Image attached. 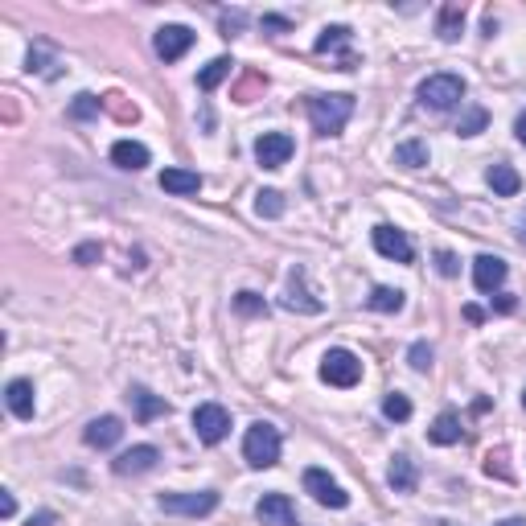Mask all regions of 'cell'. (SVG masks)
I'll return each instance as SVG.
<instances>
[{
  "label": "cell",
  "instance_id": "1",
  "mask_svg": "<svg viewBox=\"0 0 526 526\" xmlns=\"http://www.w3.org/2000/svg\"><path fill=\"white\" fill-rule=\"evenodd\" d=\"M353 115V95H309V120L317 136H337Z\"/></svg>",
  "mask_w": 526,
  "mask_h": 526
},
{
  "label": "cell",
  "instance_id": "8",
  "mask_svg": "<svg viewBox=\"0 0 526 526\" xmlns=\"http://www.w3.org/2000/svg\"><path fill=\"white\" fill-rule=\"evenodd\" d=\"M304 493H312V501H321V506H329V510L350 506V493H345L325 468H309V473H304Z\"/></svg>",
  "mask_w": 526,
  "mask_h": 526
},
{
  "label": "cell",
  "instance_id": "7",
  "mask_svg": "<svg viewBox=\"0 0 526 526\" xmlns=\"http://www.w3.org/2000/svg\"><path fill=\"white\" fill-rule=\"evenodd\" d=\"M296 144L288 132H263L259 140H255V161L263 164V169H284L288 161H292Z\"/></svg>",
  "mask_w": 526,
  "mask_h": 526
},
{
  "label": "cell",
  "instance_id": "40",
  "mask_svg": "<svg viewBox=\"0 0 526 526\" xmlns=\"http://www.w3.org/2000/svg\"><path fill=\"white\" fill-rule=\"evenodd\" d=\"M54 522H58V514H54V510H41V514H33L25 526H54Z\"/></svg>",
  "mask_w": 526,
  "mask_h": 526
},
{
  "label": "cell",
  "instance_id": "27",
  "mask_svg": "<svg viewBox=\"0 0 526 526\" xmlns=\"http://www.w3.org/2000/svg\"><path fill=\"white\" fill-rule=\"evenodd\" d=\"M366 304H370V309H374V312H399V309H403V292H399V288H386V284H378L374 292L366 296Z\"/></svg>",
  "mask_w": 526,
  "mask_h": 526
},
{
  "label": "cell",
  "instance_id": "10",
  "mask_svg": "<svg viewBox=\"0 0 526 526\" xmlns=\"http://www.w3.org/2000/svg\"><path fill=\"white\" fill-rule=\"evenodd\" d=\"M255 518H259V526H296V506L288 501V493H263Z\"/></svg>",
  "mask_w": 526,
  "mask_h": 526
},
{
  "label": "cell",
  "instance_id": "25",
  "mask_svg": "<svg viewBox=\"0 0 526 526\" xmlns=\"http://www.w3.org/2000/svg\"><path fill=\"white\" fill-rule=\"evenodd\" d=\"M230 70H235V62H230V58H214V62L202 66V74H197V87H202V90H214L218 82L230 79Z\"/></svg>",
  "mask_w": 526,
  "mask_h": 526
},
{
  "label": "cell",
  "instance_id": "30",
  "mask_svg": "<svg viewBox=\"0 0 526 526\" xmlns=\"http://www.w3.org/2000/svg\"><path fill=\"white\" fill-rule=\"evenodd\" d=\"M383 416H386V419H394V424L411 419V399H407V394H399V391H391V394L383 399Z\"/></svg>",
  "mask_w": 526,
  "mask_h": 526
},
{
  "label": "cell",
  "instance_id": "42",
  "mask_svg": "<svg viewBox=\"0 0 526 526\" xmlns=\"http://www.w3.org/2000/svg\"><path fill=\"white\" fill-rule=\"evenodd\" d=\"M493 304H498V312H514V296H510V292H498V300H493Z\"/></svg>",
  "mask_w": 526,
  "mask_h": 526
},
{
  "label": "cell",
  "instance_id": "41",
  "mask_svg": "<svg viewBox=\"0 0 526 526\" xmlns=\"http://www.w3.org/2000/svg\"><path fill=\"white\" fill-rule=\"evenodd\" d=\"M263 29H292V21H284V16H263Z\"/></svg>",
  "mask_w": 526,
  "mask_h": 526
},
{
  "label": "cell",
  "instance_id": "6",
  "mask_svg": "<svg viewBox=\"0 0 526 526\" xmlns=\"http://www.w3.org/2000/svg\"><path fill=\"white\" fill-rule=\"evenodd\" d=\"M194 432L202 444H222L230 432V411L218 407V403H202V407L194 411Z\"/></svg>",
  "mask_w": 526,
  "mask_h": 526
},
{
  "label": "cell",
  "instance_id": "33",
  "mask_svg": "<svg viewBox=\"0 0 526 526\" xmlns=\"http://www.w3.org/2000/svg\"><path fill=\"white\" fill-rule=\"evenodd\" d=\"M235 309L247 312V317H255V312H268V304H263L255 292H238V296H235Z\"/></svg>",
  "mask_w": 526,
  "mask_h": 526
},
{
  "label": "cell",
  "instance_id": "29",
  "mask_svg": "<svg viewBox=\"0 0 526 526\" xmlns=\"http://www.w3.org/2000/svg\"><path fill=\"white\" fill-rule=\"evenodd\" d=\"M99 111H103V99H99V95H90V90L74 95V103H70V120H95Z\"/></svg>",
  "mask_w": 526,
  "mask_h": 526
},
{
  "label": "cell",
  "instance_id": "12",
  "mask_svg": "<svg viewBox=\"0 0 526 526\" xmlns=\"http://www.w3.org/2000/svg\"><path fill=\"white\" fill-rule=\"evenodd\" d=\"M120 436H123V419L120 416H99V419H90L87 427H82V440H87V448H115L120 444Z\"/></svg>",
  "mask_w": 526,
  "mask_h": 526
},
{
  "label": "cell",
  "instance_id": "5",
  "mask_svg": "<svg viewBox=\"0 0 526 526\" xmlns=\"http://www.w3.org/2000/svg\"><path fill=\"white\" fill-rule=\"evenodd\" d=\"M161 510L164 514H185V518H205L218 510V493L214 489H197V493H161Z\"/></svg>",
  "mask_w": 526,
  "mask_h": 526
},
{
  "label": "cell",
  "instance_id": "34",
  "mask_svg": "<svg viewBox=\"0 0 526 526\" xmlns=\"http://www.w3.org/2000/svg\"><path fill=\"white\" fill-rule=\"evenodd\" d=\"M263 87H268V74H247V82L235 90V99L238 103H251V90H263Z\"/></svg>",
  "mask_w": 526,
  "mask_h": 526
},
{
  "label": "cell",
  "instance_id": "46",
  "mask_svg": "<svg viewBox=\"0 0 526 526\" xmlns=\"http://www.w3.org/2000/svg\"><path fill=\"white\" fill-rule=\"evenodd\" d=\"M522 407H526V391H522Z\"/></svg>",
  "mask_w": 526,
  "mask_h": 526
},
{
  "label": "cell",
  "instance_id": "36",
  "mask_svg": "<svg viewBox=\"0 0 526 526\" xmlns=\"http://www.w3.org/2000/svg\"><path fill=\"white\" fill-rule=\"evenodd\" d=\"M238 29H243V13H222V37H238Z\"/></svg>",
  "mask_w": 526,
  "mask_h": 526
},
{
  "label": "cell",
  "instance_id": "2",
  "mask_svg": "<svg viewBox=\"0 0 526 526\" xmlns=\"http://www.w3.org/2000/svg\"><path fill=\"white\" fill-rule=\"evenodd\" d=\"M243 457H247V465H251V468H271V465H279V432L268 424V419H259V424L247 427Z\"/></svg>",
  "mask_w": 526,
  "mask_h": 526
},
{
  "label": "cell",
  "instance_id": "15",
  "mask_svg": "<svg viewBox=\"0 0 526 526\" xmlns=\"http://www.w3.org/2000/svg\"><path fill=\"white\" fill-rule=\"evenodd\" d=\"M5 403H8V411H13L16 419H33L37 399H33V383H29V378H13V383L5 386Z\"/></svg>",
  "mask_w": 526,
  "mask_h": 526
},
{
  "label": "cell",
  "instance_id": "22",
  "mask_svg": "<svg viewBox=\"0 0 526 526\" xmlns=\"http://www.w3.org/2000/svg\"><path fill=\"white\" fill-rule=\"evenodd\" d=\"M350 41H353V33L345 29V25H325L312 49H317V54H337V49H345V54H350Z\"/></svg>",
  "mask_w": 526,
  "mask_h": 526
},
{
  "label": "cell",
  "instance_id": "18",
  "mask_svg": "<svg viewBox=\"0 0 526 526\" xmlns=\"http://www.w3.org/2000/svg\"><path fill=\"white\" fill-rule=\"evenodd\" d=\"M386 481H391V489H394V493H411V489L419 485V468H416V460H411L407 452H394Z\"/></svg>",
  "mask_w": 526,
  "mask_h": 526
},
{
  "label": "cell",
  "instance_id": "11",
  "mask_svg": "<svg viewBox=\"0 0 526 526\" xmlns=\"http://www.w3.org/2000/svg\"><path fill=\"white\" fill-rule=\"evenodd\" d=\"M374 251L383 259H394V263H411L416 251H411V238L394 226H374Z\"/></svg>",
  "mask_w": 526,
  "mask_h": 526
},
{
  "label": "cell",
  "instance_id": "35",
  "mask_svg": "<svg viewBox=\"0 0 526 526\" xmlns=\"http://www.w3.org/2000/svg\"><path fill=\"white\" fill-rule=\"evenodd\" d=\"M103 107H111V111L120 115L123 123H128V120H136V115H140L136 107H128V103H123V95H107V99H103Z\"/></svg>",
  "mask_w": 526,
  "mask_h": 526
},
{
  "label": "cell",
  "instance_id": "17",
  "mask_svg": "<svg viewBox=\"0 0 526 526\" xmlns=\"http://www.w3.org/2000/svg\"><path fill=\"white\" fill-rule=\"evenodd\" d=\"M128 403H132V411H136L140 424H153L156 416H164V411H169V403H164L161 394H153L148 386H132V391H128Z\"/></svg>",
  "mask_w": 526,
  "mask_h": 526
},
{
  "label": "cell",
  "instance_id": "32",
  "mask_svg": "<svg viewBox=\"0 0 526 526\" xmlns=\"http://www.w3.org/2000/svg\"><path fill=\"white\" fill-rule=\"evenodd\" d=\"M407 362H411V370H419V374H424V370H432V345L427 342H416L407 350Z\"/></svg>",
  "mask_w": 526,
  "mask_h": 526
},
{
  "label": "cell",
  "instance_id": "19",
  "mask_svg": "<svg viewBox=\"0 0 526 526\" xmlns=\"http://www.w3.org/2000/svg\"><path fill=\"white\" fill-rule=\"evenodd\" d=\"M161 189L164 194H177V197H194L202 189V173L194 169H164L161 173Z\"/></svg>",
  "mask_w": 526,
  "mask_h": 526
},
{
  "label": "cell",
  "instance_id": "9",
  "mask_svg": "<svg viewBox=\"0 0 526 526\" xmlns=\"http://www.w3.org/2000/svg\"><path fill=\"white\" fill-rule=\"evenodd\" d=\"M197 41V33L189 29V25H164V29H156V58H164V62H177V58L189 54V46Z\"/></svg>",
  "mask_w": 526,
  "mask_h": 526
},
{
  "label": "cell",
  "instance_id": "21",
  "mask_svg": "<svg viewBox=\"0 0 526 526\" xmlns=\"http://www.w3.org/2000/svg\"><path fill=\"white\" fill-rule=\"evenodd\" d=\"M460 29H465V5H444L440 21H436V37L440 41H457Z\"/></svg>",
  "mask_w": 526,
  "mask_h": 526
},
{
  "label": "cell",
  "instance_id": "39",
  "mask_svg": "<svg viewBox=\"0 0 526 526\" xmlns=\"http://www.w3.org/2000/svg\"><path fill=\"white\" fill-rule=\"evenodd\" d=\"M16 514V498L8 489H0V518H13Z\"/></svg>",
  "mask_w": 526,
  "mask_h": 526
},
{
  "label": "cell",
  "instance_id": "45",
  "mask_svg": "<svg viewBox=\"0 0 526 526\" xmlns=\"http://www.w3.org/2000/svg\"><path fill=\"white\" fill-rule=\"evenodd\" d=\"M522 243H526V222H522Z\"/></svg>",
  "mask_w": 526,
  "mask_h": 526
},
{
  "label": "cell",
  "instance_id": "4",
  "mask_svg": "<svg viewBox=\"0 0 526 526\" xmlns=\"http://www.w3.org/2000/svg\"><path fill=\"white\" fill-rule=\"evenodd\" d=\"M362 378V358L353 350H329L321 358V383L329 386H353Z\"/></svg>",
  "mask_w": 526,
  "mask_h": 526
},
{
  "label": "cell",
  "instance_id": "26",
  "mask_svg": "<svg viewBox=\"0 0 526 526\" xmlns=\"http://www.w3.org/2000/svg\"><path fill=\"white\" fill-rule=\"evenodd\" d=\"M394 164H403V169H424L427 164V144L424 140H407V144L394 148Z\"/></svg>",
  "mask_w": 526,
  "mask_h": 526
},
{
  "label": "cell",
  "instance_id": "14",
  "mask_svg": "<svg viewBox=\"0 0 526 526\" xmlns=\"http://www.w3.org/2000/svg\"><path fill=\"white\" fill-rule=\"evenodd\" d=\"M506 259H498V255H477L473 263V284L477 292H498L501 284H506Z\"/></svg>",
  "mask_w": 526,
  "mask_h": 526
},
{
  "label": "cell",
  "instance_id": "38",
  "mask_svg": "<svg viewBox=\"0 0 526 526\" xmlns=\"http://www.w3.org/2000/svg\"><path fill=\"white\" fill-rule=\"evenodd\" d=\"M436 268H440V276H457V255H452V251H436Z\"/></svg>",
  "mask_w": 526,
  "mask_h": 526
},
{
  "label": "cell",
  "instance_id": "43",
  "mask_svg": "<svg viewBox=\"0 0 526 526\" xmlns=\"http://www.w3.org/2000/svg\"><path fill=\"white\" fill-rule=\"evenodd\" d=\"M514 136H518V144H526V111L514 120Z\"/></svg>",
  "mask_w": 526,
  "mask_h": 526
},
{
  "label": "cell",
  "instance_id": "13",
  "mask_svg": "<svg viewBox=\"0 0 526 526\" xmlns=\"http://www.w3.org/2000/svg\"><path fill=\"white\" fill-rule=\"evenodd\" d=\"M156 460H161V452H156L153 444H136V448L120 452V457L111 460V468H115L120 477H136V473H148Z\"/></svg>",
  "mask_w": 526,
  "mask_h": 526
},
{
  "label": "cell",
  "instance_id": "3",
  "mask_svg": "<svg viewBox=\"0 0 526 526\" xmlns=\"http://www.w3.org/2000/svg\"><path fill=\"white\" fill-rule=\"evenodd\" d=\"M465 99V79L460 74H432V79L419 82V107L427 111H448Z\"/></svg>",
  "mask_w": 526,
  "mask_h": 526
},
{
  "label": "cell",
  "instance_id": "23",
  "mask_svg": "<svg viewBox=\"0 0 526 526\" xmlns=\"http://www.w3.org/2000/svg\"><path fill=\"white\" fill-rule=\"evenodd\" d=\"M485 177H489V189L498 197H514L518 189H522V177H518L514 169H510V164H493L489 173H485Z\"/></svg>",
  "mask_w": 526,
  "mask_h": 526
},
{
  "label": "cell",
  "instance_id": "31",
  "mask_svg": "<svg viewBox=\"0 0 526 526\" xmlns=\"http://www.w3.org/2000/svg\"><path fill=\"white\" fill-rule=\"evenodd\" d=\"M485 123H489L485 107H468V111L460 115V123H457V136H477V132H485Z\"/></svg>",
  "mask_w": 526,
  "mask_h": 526
},
{
  "label": "cell",
  "instance_id": "24",
  "mask_svg": "<svg viewBox=\"0 0 526 526\" xmlns=\"http://www.w3.org/2000/svg\"><path fill=\"white\" fill-rule=\"evenodd\" d=\"M427 440H432V444H457L460 440V416L440 411V416H436V424L427 427Z\"/></svg>",
  "mask_w": 526,
  "mask_h": 526
},
{
  "label": "cell",
  "instance_id": "28",
  "mask_svg": "<svg viewBox=\"0 0 526 526\" xmlns=\"http://www.w3.org/2000/svg\"><path fill=\"white\" fill-rule=\"evenodd\" d=\"M255 214H259V218H279V214H284V194H279V189H259V194H255Z\"/></svg>",
  "mask_w": 526,
  "mask_h": 526
},
{
  "label": "cell",
  "instance_id": "16",
  "mask_svg": "<svg viewBox=\"0 0 526 526\" xmlns=\"http://www.w3.org/2000/svg\"><path fill=\"white\" fill-rule=\"evenodd\" d=\"M284 309H292V312H321V300L309 292V288H304V268H292V276H288Z\"/></svg>",
  "mask_w": 526,
  "mask_h": 526
},
{
  "label": "cell",
  "instance_id": "20",
  "mask_svg": "<svg viewBox=\"0 0 526 526\" xmlns=\"http://www.w3.org/2000/svg\"><path fill=\"white\" fill-rule=\"evenodd\" d=\"M111 161L120 164V169H132V173H140L153 156H148V148L140 144V140H115L111 144Z\"/></svg>",
  "mask_w": 526,
  "mask_h": 526
},
{
  "label": "cell",
  "instance_id": "44",
  "mask_svg": "<svg viewBox=\"0 0 526 526\" xmlns=\"http://www.w3.org/2000/svg\"><path fill=\"white\" fill-rule=\"evenodd\" d=\"M498 526H526V518H506V522H498Z\"/></svg>",
  "mask_w": 526,
  "mask_h": 526
},
{
  "label": "cell",
  "instance_id": "37",
  "mask_svg": "<svg viewBox=\"0 0 526 526\" xmlns=\"http://www.w3.org/2000/svg\"><path fill=\"white\" fill-rule=\"evenodd\" d=\"M99 255H103V247H99V243H82L79 251H74V263H95Z\"/></svg>",
  "mask_w": 526,
  "mask_h": 526
}]
</instances>
